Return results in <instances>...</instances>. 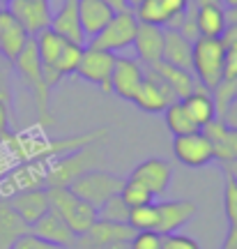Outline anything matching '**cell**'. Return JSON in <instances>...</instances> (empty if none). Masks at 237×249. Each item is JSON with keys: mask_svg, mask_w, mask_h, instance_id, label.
<instances>
[{"mask_svg": "<svg viewBox=\"0 0 237 249\" xmlns=\"http://www.w3.org/2000/svg\"><path fill=\"white\" fill-rule=\"evenodd\" d=\"M14 70L21 76V81L26 83V88L30 90V95L35 99V108L37 116H39V124L44 127H51L55 120L51 116V107H49V95H51V88L44 79V67H42V60L37 55V46L35 39L30 37L28 44L23 46V51L18 53V58L14 62Z\"/></svg>", "mask_w": 237, "mask_h": 249, "instance_id": "obj_1", "label": "cell"}, {"mask_svg": "<svg viewBox=\"0 0 237 249\" xmlns=\"http://www.w3.org/2000/svg\"><path fill=\"white\" fill-rule=\"evenodd\" d=\"M223 62H226V46L221 44V39H207V37L193 39L191 74L196 76L198 86L212 92L214 86L223 79Z\"/></svg>", "mask_w": 237, "mask_h": 249, "instance_id": "obj_2", "label": "cell"}, {"mask_svg": "<svg viewBox=\"0 0 237 249\" xmlns=\"http://www.w3.org/2000/svg\"><path fill=\"white\" fill-rule=\"evenodd\" d=\"M46 194H49L51 210L60 214L71 231L76 235L88 233V229L97 219V208L85 203L76 194H71L69 187H46Z\"/></svg>", "mask_w": 237, "mask_h": 249, "instance_id": "obj_3", "label": "cell"}, {"mask_svg": "<svg viewBox=\"0 0 237 249\" xmlns=\"http://www.w3.org/2000/svg\"><path fill=\"white\" fill-rule=\"evenodd\" d=\"M99 152L95 150V145H85L79 150L55 157L49 164L46 171V187H69L71 182H76L81 176H85L88 171H92L99 164Z\"/></svg>", "mask_w": 237, "mask_h": 249, "instance_id": "obj_4", "label": "cell"}, {"mask_svg": "<svg viewBox=\"0 0 237 249\" xmlns=\"http://www.w3.org/2000/svg\"><path fill=\"white\" fill-rule=\"evenodd\" d=\"M124 180L120 176H115L111 171H99L92 169L85 176H81L76 182L69 185V192L76 194L79 198H83L85 203H90L92 208H99L102 203H106L108 198L120 194Z\"/></svg>", "mask_w": 237, "mask_h": 249, "instance_id": "obj_5", "label": "cell"}, {"mask_svg": "<svg viewBox=\"0 0 237 249\" xmlns=\"http://www.w3.org/2000/svg\"><path fill=\"white\" fill-rule=\"evenodd\" d=\"M136 28H138V18L134 17L132 9L127 12H115L113 18L104 26V30L90 39L92 49L99 51H108V53H118L127 46L134 44V37H136Z\"/></svg>", "mask_w": 237, "mask_h": 249, "instance_id": "obj_6", "label": "cell"}, {"mask_svg": "<svg viewBox=\"0 0 237 249\" xmlns=\"http://www.w3.org/2000/svg\"><path fill=\"white\" fill-rule=\"evenodd\" d=\"M51 160H30L21 161L17 169L9 173H2L0 178V198H9V196L26 192V189H39L46 187V171H49Z\"/></svg>", "mask_w": 237, "mask_h": 249, "instance_id": "obj_7", "label": "cell"}, {"mask_svg": "<svg viewBox=\"0 0 237 249\" xmlns=\"http://www.w3.org/2000/svg\"><path fill=\"white\" fill-rule=\"evenodd\" d=\"M115 55L108 51H99L92 46H83V55L79 62V74L83 81H88L92 86H97L104 92H111V74H113Z\"/></svg>", "mask_w": 237, "mask_h": 249, "instance_id": "obj_8", "label": "cell"}, {"mask_svg": "<svg viewBox=\"0 0 237 249\" xmlns=\"http://www.w3.org/2000/svg\"><path fill=\"white\" fill-rule=\"evenodd\" d=\"M173 102H180V99H175L173 90L166 86V81L159 79L150 67H145V79H143L141 88L134 97V104L141 108L143 113H164L166 107Z\"/></svg>", "mask_w": 237, "mask_h": 249, "instance_id": "obj_9", "label": "cell"}, {"mask_svg": "<svg viewBox=\"0 0 237 249\" xmlns=\"http://www.w3.org/2000/svg\"><path fill=\"white\" fill-rule=\"evenodd\" d=\"M173 155L180 164H185L189 169H201V166H207L210 161H214V148L201 129L193 134H185V136H175Z\"/></svg>", "mask_w": 237, "mask_h": 249, "instance_id": "obj_10", "label": "cell"}, {"mask_svg": "<svg viewBox=\"0 0 237 249\" xmlns=\"http://www.w3.org/2000/svg\"><path fill=\"white\" fill-rule=\"evenodd\" d=\"M154 208H157V229L154 233L159 235H170V233H180L182 226L191 222L198 208L193 201H154Z\"/></svg>", "mask_w": 237, "mask_h": 249, "instance_id": "obj_11", "label": "cell"}, {"mask_svg": "<svg viewBox=\"0 0 237 249\" xmlns=\"http://www.w3.org/2000/svg\"><path fill=\"white\" fill-rule=\"evenodd\" d=\"M143 79H145V67L141 62L132 60V58L115 55L113 74H111V92H115L120 99L134 102Z\"/></svg>", "mask_w": 237, "mask_h": 249, "instance_id": "obj_12", "label": "cell"}, {"mask_svg": "<svg viewBox=\"0 0 237 249\" xmlns=\"http://www.w3.org/2000/svg\"><path fill=\"white\" fill-rule=\"evenodd\" d=\"M7 12L23 26L30 37L42 33L51 23V2H35V0H9Z\"/></svg>", "mask_w": 237, "mask_h": 249, "instance_id": "obj_13", "label": "cell"}, {"mask_svg": "<svg viewBox=\"0 0 237 249\" xmlns=\"http://www.w3.org/2000/svg\"><path fill=\"white\" fill-rule=\"evenodd\" d=\"M129 180L143 185L150 194L157 198V196L164 194V192L168 189V185H170V180H173V166H170L166 160L150 157V160L141 161V164L132 171Z\"/></svg>", "mask_w": 237, "mask_h": 249, "instance_id": "obj_14", "label": "cell"}, {"mask_svg": "<svg viewBox=\"0 0 237 249\" xmlns=\"http://www.w3.org/2000/svg\"><path fill=\"white\" fill-rule=\"evenodd\" d=\"M49 30H53L67 44L85 46V35H83L81 18H79V0H62L60 9L55 14H51Z\"/></svg>", "mask_w": 237, "mask_h": 249, "instance_id": "obj_15", "label": "cell"}, {"mask_svg": "<svg viewBox=\"0 0 237 249\" xmlns=\"http://www.w3.org/2000/svg\"><path fill=\"white\" fill-rule=\"evenodd\" d=\"M28 39L30 35L23 30V26L9 14L7 7H0V58L5 62H14Z\"/></svg>", "mask_w": 237, "mask_h": 249, "instance_id": "obj_16", "label": "cell"}, {"mask_svg": "<svg viewBox=\"0 0 237 249\" xmlns=\"http://www.w3.org/2000/svg\"><path fill=\"white\" fill-rule=\"evenodd\" d=\"M7 201H9V205L17 210L18 217L28 224V226H33L37 219H42V217L51 210V205H49V194H46V187L18 192V194L9 196Z\"/></svg>", "mask_w": 237, "mask_h": 249, "instance_id": "obj_17", "label": "cell"}, {"mask_svg": "<svg viewBox=\"0 0 237 249\" xmlns=\"http://www.w3.org/2000/svg\"><path fill=\"white\" fill-rule=\"evenodd\" d=\"M201 132L210 139L212 148H214V160L221 164L237 161V129H228L221 123V118H214Z\"/></svg>", "mask_w": 237, "mask_h": 249, "instance_id": "obj_18", "label": "cell"}, {"mask_svg": "<svg viewBox=\"0 0 237 249\" xmlns=\"http://www.w3.org/2000/svg\"><path fill=\"white\" fill-rule=\"evenodd\" d=\"M132 46H134L136 55L141 58V62L145 65V67L159 62L161 60V51H164V28L138 23Z\"/></svg>", "mask_w": 237, "mask_h": 249, "instance_id": "obj_19", "label": "cell"}, {"mask_svg": "<svg viewBox=\"0 0 237 249\" xmlns=\"http://www.w3.org/2000/svg\"><path fill=\"white\" fill-rule=\"evenodd\" d=\"M30 233L46 242H53V245H60V247H67V249L71 247V242L76 238V233L67 226V222L58 213H53V210H49L42 219H37L30 226Z\"/></svg>", "mask_w": 237, "mask_h": 249, "instance_id": "obj_20", "label": "cell"}, {"mask_svg": "<svg viewBox=\"0 0 237 249\" xmlns=\"http://www.w3.org/2000/svg\"><path fill=\"white\" fill-rule=\"evenodd\" d=\"M113 14L115 12L104 0H79V18L85 39H92L95 35H99L106 23L113 18Z\"/></svg>", "mask_w": 237, "mask_h": 249, "instance_id": "obj_21", "label": "cell"}, {"mask_svg": "<svg viewBox=\"0 0 237 249\" xmlns=\"http://www.w3.org/2000/svg\"><path fill=\"white\" fill-rule=\"evenodd\" d=\"M150 70L157 74L159 79L166 81V86L170 90H173V95H175V99H182L189 97L193 90L198 88V81H196V76H193L191 71L186 70H180V67H173V65H168V62H154V65H148Z\"/></svg>", "mask_w": 237, "mask_h": 249, "instance_id": "obj_22", "label": "cell"}, {"mask_svg": "<svg viewBox=\"0 0 237 249\" xmlns=\"http://www.w3.org/2000/svg\"><path fill=\"white\" fill-rule=\"evenodd\" d=\"M191 49H193V42H189L182 33H177V30H164L161 62H168L173 67L191 71Z\"/></svg>", "mask_w": 237, "mask_h": 249, "instance_id": "obj_23", "label": "cell"}, {"mask_svg": "<svg viewBox=\"0 0 237 249\" xmlns=\"http://www.w3.org/2000/svg\"><path fill=\"white\" fill-rule=\"evenodd\" d=\"M28 233L30 226L18 217L7 198H0V249H12Z\"/></svg>", "mask_w": 237, "mask_h": 249, "instance_id": "obj_24", "label": "cell"}, {"mask_svg": "<svg viewBox=\"0 0 237 249\" xmlns=\"http://www.w3.org/2000/svg\"><path fill=\"white\" fill-rule=\"evenodd\" d=\"M228 28V18H226V9L221 5H201L196 7V30L198 37H207V39H221V35Z\"/></svg>", "mask_w": 237, "mask_h": 249, "instance_id": "obj_25", "label": "cell"}, {"mask_svg": "<svg viewBox=\"0 0 237 249\" xmlns=\"http://www.w3.org/2000/svg\"><path fill=\"white\" fill-rule=\"evenodd\" d=\"M182 107H185L186 116L191 118V123L198 127V129H203L205 124H210L214 118H217V113H214V102H212V95L210 90H205L203 86H198V88L193 90L189 97L182 99Z\"/></svg>", "mask_w": 237, "mask_h": 249, "instance_id": "obj_26", "label": "cell"}, {"mask_svg": "<svg viewBox=\"0 0 237 249\" xmlns=\"http://www.w3.org/2000/svg\"><path fill=\"white\" fill-rule=\"evenodd\" d=\"M83 235H88L90 240H95V242H104V245H118V242L129 245L132 238L136 235V231H134L129 224H115V222H104V219H95V224Z\"/></svg>", "mask_w": 237, "mask_h": 249, "instance_id": "obj_27", "label": "cell"}, {"mask_svg": "<svg viewBox=\"0 0 237 249\" xmlns=\"http://www.w3.org/2000/svg\"><path fill=\"white\" fill-rule=\"evenodd\" d=\"M35 46H37V55H39V60H42V67H53V62L58 60V55H60L62 46L67 44L65 39L55 35L53 30H42V33H37L35 37Z\"/></svg>", "mask_w": 237, "mask_h": 249, "instance_id": "obj_28", "label": "cell"}, {"mask_svg": "<svg viewBox=\"0 0 237 249\" xmlns=\"http://www.w3.org/2000/svg\"><path fill=\"white\" fill-rule=\"evenodd\" d=\"M164 120H166V127H168V132L173 134V139H175V136H185V134L198 132V127L191 123V118L186 116L182 102L168 104L166 111H164Z\"/></svg>", "mask_w": 237, "mask_h": 249, "instance_id": "obj_29", "label": "cell"}, {"mask_svg": "<svg viewBox=\"0 0 237 249\" xmlns=\"http://www.w3.org/2000/svg\"><path fill=\"white\" fill-rule=\"evenodd\" d=\"M129 205L122 201V196L118 194L113 198H108L106 203H102L97 208V219H104V222H115V224H127L129 219Z\"/></svg>", "mask_w": 237, "mask_h": 249, "instance_id": "obj_30", "label": "cell"}, {"mask_svg": "<svg viewBox=\"0 0 237 249\" xmlns=\"http://www.w3.org/2000/svg\"><path fill=\"white\" fill-rule=\"evenodd\" d=\"M210 95L214 102V113H217V118H221L223 111L230 107V102L237 97V79H221Z\"/></svg>", "mask_w": 237, "mask_h": 249, "instance_id": "obj_31", "label": "cell"}, {"mask_svg": "<svg viewBox=\"0 0 237 249\" xmlns=\"http://www.w3.org/2000/svg\"><path fill=\"white\" fill-rule=\"evenodd\" d=\"M127 224L132 226L134 231H154L157 229V208H154V203L132 208Z\"/></svg>", "mask_w": 237, "mask_h": 249, "instance_id": "obj_32", "label": "cell"}, {"mask_svg": "<svg viewBox=\"0 0 237 249\" xmlns=\"http://www.w3.org/2000/svg\"><path fill=\"white\" fill-rule=\"evenodd\" d=\"M120 196H122V201L129 208H141V205H150L154 203V196L150 194L148 189L143 185H138V182H134V180H124L122 189H120Z\"/></svg>", "mask_w": 237, "mask_h": 249, "instance_id": "obj_33", "label": "cell"}, {"mask_svg": "<svg viewBox=\"0 0 237 249\" xmlns=\"http://www.w3.org/2000/svg\"><path fill=\"white\" fill-rule=\"evenodd\" d=\"M223 213L230 226H237V180L228 173L223 180Z\"/></svg>", "mask_w": 237, "mask_h": 249, "instance_id": "obj_34", "label": "cell"}, {"mask_svg": "<svg viewBox=\"0 0 237 249\" xmlns=\"http://www.w3.org/2000/svg\"><path fill=\"white\" fill-rule=\"evenodd\" d=\"M161 238L154 231H136V235L129 242V249H161Z\"/></svg>", "mask_w": 237, "mask_h": 249, "instance_id": "obj_35", "label": "cell"}, {"mask_svg": "<svg viewBox=\"0 0 237 249\" xmlns=\"http://www.w3.org/2000/svg\"><path fill=\"white\" fill-rule=\"evenodd\" d=\"M161 249H201V245H198V240H193L189 235L170 233V235L161 238Z\"/></svg>", "mask_w": 237, "mask_h": 249, "instance_id": "obj_36", "label": "cell"}, {"mask_svg": "<svg viewBox=\"0 0 237 249\" xmlns=\"http://www.w3.org/2000/svg\"><path fill=\"white\" fill-rule=\"evenodd\" d=\"M69 249H129V245H124V242H118V245H104V242L90 240L88 235H76Z\"/></svg>", "mask_w": 237, "mask_h": 249, "instance_id": "obj_37", "label": "cell"}, {"mask_svg": "<svg viewBox=\"0 0 237 249\" xmlns=\"http://www.w3.org/2000/svg\"><path fill=\"white\" fill-rule=\"evenodd\" d=\"M12 249H67V247H60V245L46 242V240H42V238L33 235V233H28V235H23V238H21V240H18Z\"/></svg>", "mask_w": 237, "mask_h": 249, "instance_id": "obj_38", "label": "cell"}, {"mask_svg": "<svg viewBox=\"0 0 237 249\" xmlns=\"http://www.w3.org/2000/svg\"><path fill=\"white\" fill-rule=\"evenodd\" d=\"M0 104H5L12 111V86H9V76L5 67H0Z\"/></svg>", "mask_w": 237, "mask_h": 249, "instance_id": "obj_39", "label": "cell"}, {"mask_svg": "<svg viewBox=\"0 0 237 249\" xmlns=\"http://www.w3.org/2000/svg\"><path fill=\"white\" fill-rule=\"evenodd\" d=\"M221 44L226 46V51H237V23H228L226 33L221 35Z\"/></svg>", "mask_w": 237, "mask_h": 249, "instance_id": "obj_40", "label": "cell"}, {"mask_svg": "<svg viewBox=\"0 0 237 249\" xmlns=\"http://www.w3.org/2000/svg\"><path fill=\"white\" fill-rule=\"evenodd\" d=\"M223 79H237V51H226Z\"/></svg>", "mask_w": 237, "mask_h": 249, "instance_id": "obj_41", "label": "cell"}, {"mask_svg": "<svg viewBox=\"0 0 237 249\" xmlns=\"http://www.w3.org/2000/svg\"><path fill=\"white\" fill-rule=\"evenodd\" d=\"M221 123L226 124L228 129H237V97L230 102V107L223 111V116H221Z\"/></svg>", "mask_w": 237, "mask_h": 249, "instance_id": "obj_42", "label": "cell"}, {"mask_svg": "<svg viewBox=\"0 0 237 249\" xmlns=\"http://www.w3.org/2000/svg\"><path fill=\"white\" fill-rule=\"evenodd\" d=\"M9 123H12V111L5 104H0V141L9 136Z\"/></svg>", "mask_w": 237, "mask_h": 249, "instance_id": "obj_43", "label": "cell"}, {"mask_svg": "<svg viewBox=\"0 0 237 249\" xmlns=\"http://www.w3.org/2000/svg\"><path fill=\"white\" fill-rule=\"evenodd\" d=\"M221 249H237V226H230L228 229L226 240H223V247Z\"/></svg>", "mask_w": 237, "mask_h": 249, "instance_id": "obj_44", "label": "cell"}, {"mask_svg": "<svg viewBox=\"0 0 237 249\" xmlns=\"http://www.w3.org/2000/svg\"><path fill=\"white\" fill-rule=\"evenodd\" d=\"M108 7L113 9V12H127L129 9V5H127V0H104Z\"/></svg>", "mask_w": 237, "mask_h": 249, "instance_id": "obj_45", "label": "cell"}, {"mask_svg": "<svg viewBox=\"0 0 237 249\" xmlns=\"http://www.w3.org/2000/svg\"><path fill=\"white\" fill-rule=\"evenodd\" d=\"M223 173H228L230 178L237 180V161H228V164H223Z\"/></svg>", "mask_w": 237, "mask_h": 249, "instance_id": "obj_46", "label": "cell"}, {"mask_svg": "<svg viewBox=\"0 0 237 249\" xmlns=\"http://www.w3.org/2000/svg\"><path fill=\"white\" fill-rule=\"evenodd\" d=\"M221 7H226V12L228 9H237V0H219Z\"/></svg>", "mask_w": 237, "mask_h": 249, "instance_id": "obj_47", "label": "cell"}, {"mask_svg": "<svg viewBox=\"0 0 237 249\" xmlns=\"http://www.w3.org/2000/svg\"><path fill=\"white\" fill-rule=\"evenodd\" d=\"M196 7H201V5H219V0H191Z\"/></svg>", "mask_w": 237, "mask_h": 249, "instance_id": "obj_48", "label": "cell"}, {"mask_svg": "<svg viewBox=\"0 0 237 249\" xmlns=\"http://www.w3.org/2000/svg\"><path fill=\"white\" fill-rule=\"evenodd\" d=\"M35 2H51V0H35Z\"/></svg>", "mask_w": 237, "mask_h": 249, "instance_id": "obj_49", "label": "cell"}, {"mask_svg": "<svg viewBox=\"0 0 237 249\" xmlns=\"http://www.w3.org/2000/svg\"><path fill=\"white\" fill-rule=\"evenodd\" d=\"M0 178H2V169H0Z\"/></svg>", "mask_w": 237, "mask_h": 249, "instance_id": "obj_50", "label": "cell"}, {"mask_svg": "<svg viewBox=\"0 0 237 249\" xmlns=\"http://www.w3.org/2000/svg\"><path fill=\"white\" fill-rule=\"evenodd\" d=\"M0 60H2V58H0Z\"/></svg>", "mask_w": 237, "mask_h": 249, "instance_id": "obj_51", "label": "cell"}]
</instances>
